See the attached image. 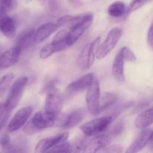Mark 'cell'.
I'll return each mask as SVG.
<instances>
[{
    "label": "cell",
    "instance_id": "cell-1",
    "mask_svg": "<svg viewBox=\"0 0 153 153\" xmlns=\"http://www.w3.org/2000/svg\"><path fill=\"white\" fill-rule=\"evenodd\" d=\"M55 117H50L44 112L35 113L32 118L23 126V131L28 135H32L46 128L55 127Z\"/></svg>",
    "mask_w": 153,
    "mask_h": 153
},
{
    "label": "cell",
    "instance_id": "cell-2",
    "mask_svg": "<svg viewBox=\"0 0 153 153\" xmlns=\"http://www.w3.org/2000/svg\"><path fill=\"white\" fill-rule=\"evenodd\" d=\"M27 82L28 78L26 76L19 78L13 82L7 94L6 101L4 102L6 110L11 112V111L18 105L22 97Z\"/></svg>",
    "mask_w": 153,
    "mask_h": 153
},
{
    "label": "cell",
    "instance_id": "cell-3",
    "mask_svg": "<svg viewBox=\"0 0 153 153\" xmlns=\"http://www.w3.org/2000/svg\"><path fill=\"white\" fill-rule=\"evenodd\" d=\"M46 97L44 103V113L50 117H55L61 113L63 107V100L61 94L52 84L46 88Z\"/></svg>",
    "mask_w": 153,
    "mask_h": 153
},
{
    "label": "cell",
    "instance_id": "cell-4",
    "mask_svg": "<svg viewBox=\"0 0 153 153\" xmlns=\"http://www.w3.org/2000/svg\"><path fill=\"white\" fill-rule=\"evenodd\" d=\"M114 120L111 115L97 117L84 123L80 128L87 137H94L105 131Z\"/></svg>",
    "mask_w": 153,
    "mask_h": 153
},
{
    "label": "cell",
    "instance_id": "cell-5",
    "mask_svg": "<svg viewBox=\"0 0 153 153\" xmlns=\"http://www.w3.org/2000/svg\"><path fill=\"white\" fill-rule=\"evenodd\" d=\"M101 37H98L91 43H88L84 47L77 58V64L79 68L87 70L93 65L97 57V50L100 44Z\"/></svg>",
    "mask_w": 153,
    "mask_h": 153
},
{
    "label": "cell",
    "instance_id": "cell-6",
    "mask_svg": "<svg viewBox=\"0 0 153 153\" xmlns=\"http://www.w3.org/2000/svg\"><path fill=\"white\" fill-rule=\"evenodd\" d=\"M100 87L98 80L94 78L91 85L88 88V92L85 96L87 108L88 111L94 116L100 114Z\"/></svg>",
    "mask_w": 153,
    "mask_h": 153
},
{
    "label": "cell",
    "instance_id": "cell-7",
    "mask_svg": "<svg viewBox=\"0 0 153 153\" xmlns=\"http://www.w3.org/2000/svg\"><path fill=\"white\" fill-rule=\"evenodd\" d=\"M122 36V30L120 28H114L108 34L105 40L102 44H100L97 50V57L102 59L107 56L116 46L117 43Z\"/></svg>",
    "mask_w": 153,
    "mask_h": 153
},
{
    "label": "cell",
    "instance_id": "cell-8",
    "mask_svg": "<svg viewBox=\"0 0 153 153\" xmlns=\"http://www.w3.org/2000/svg\"><path fill=\"white\" fill-rule=\"evenodd\" d=\"M94 20V16L91 13H85L83 19L79 23L70 28L67 36V44L71 46L83 35L85 31L91 26Z\"/></svg>",
    "mask_w": 153,
    "mask_h": 153
},
{
    "label": "cell",
    "instance_id": "cell-9",
    "mask_svg": "<svg viewBox=\"0 0 153 153\" xmlns=\"http://www.w3.org/2000/svg\"><path fill=\"white\" fill-rule=\"evenodd\" d=\"M32 112L33 108L31 106H26L19 109L8 123L7 130L10 132H14L22 128L29 119Z\"/></svg>",
    "mask_w": 153,
    "mask_h": 153
},
{
    "label": "cell",
    "instance_id": "cell-10",
    "mask_svg": "<svg viewBox=\"0 0 153 153\" xmlns=\"http://www.w3.org/2000/svg\"><path fill=\"white\" fill-rule=\"evenodd\" d=\"M69 137L68 131H64V132L58 134L53 137H47V138L42 139L41 140L37 143L36 145L35 150L36 153H43L49 152L50 149H52L54 146L63 143V142L67 141Z\"/></svg>",
    "mask_w": 153,
    "mask_h": 153
},
{
    "label": "cell",
    "instance_id": "cell-11",
    "mask_svg": "<svg viewBox=\"0 0 153 153\" xmlns=\"http://www.w3.org/2000/svg\"><path fill=\"white\" fill-rule=\"evenodd\" d=\"M150 143L151 146L152 144V131L151 129L145 128L142 132L137 136L134 142L127 148L126 150V153L137 152L143 149L146 145Z\"/></svg>",
    "mask_w": 153,
    "mask_h": 153
},
{
    "label": "cell",
    "instance_id": "cell-12",
    "mask_svg": "<svg viewBox=\"0 0 153 153\" xmlns=\"http://www.w3.org/2000/svg\"><path fill=\"white\" fill-rule=\"evenodd\" d=\"M112 140L110 134H98L93 138H87L86 152H100L103 148L108 146Z\"/></svg>",
    "mask_w": 153,
    "mask_h": 153
},
{
    "label": "cell",
    "instance_id": "cell-13",
    "mask_svg": "<svg viewBox=\"0 0 153 153\" xmlns=\"http://www.w3.org/2000/svg\"><path fill=\"white\" fill-rule=\"evenodd\" d=\"M22 52L20 48L15 45L0 55V70L8 68L18 62Z\"/></svg>",
    "mask_w": 153,
    "mask_h": 153
},
{
    "label": "cell",
    "instance_id": "cell-14",
    "mask_svg": "<svg viewBox=\"0 0 153 153\" xmlns=\"http://www.w3.org/2000/svg\"><path fill=\"white\" fill-rule=\"evenodd\" d=\"M94 79V73H88L84 76H81L76 81H73V82L67 86V91L69 93H79L87 90L91 85L92 81Z\"/></svg>",
    "mask_w": 153,
    "mask_h": 153
},
{
    "label": "cell",
    "instance_id": "cell-15",
    "mask_svg": "<svg viewBox=\"0 0 153 153\" xmlns=\"http://www.w3.org/2000/svg\"><path fill=\"white\" fill-rule=\"evenodd\" d=\"M58 25L54 22H46L43 24L34 32V41L35 43H40L50 37L58 30Z\"/></svg>",
    "mask_w": 153,
    "mask_h": 153
},
{
    "label": "cell",
    "instance_id": "cell-16",
    "mask_svg": "<svg viewBox=\"0 0 153 153\" xmlns=\"http://www.w3.org/2000/svg\"><path fill=\"white\" fill-rule=\"evenodd\" d=\"M0 32L8 39H13L16 36L14 21L6 14L0 16Z\"/></svg>",
    "mask_w": 153,
    "mask_h": 153
},
{
    "label": "cell",
    "instance_id": "cell-17",
    "mask_svg": "<svg viewBox=\"0 0 153 153\" xmlns=\"http://www.w3.org/2000/svg\"><path fill=\"white\" fill-rule=\"evenodd\" d=\"M124 61H125L123 58L120 52H119L115 57L112 66V75L116 81L119 82H123L125 81Z\"/></svg>",
    "mask_w": 153,
    "mask_h": 153
},
{
    "label": "cell",
    "instance_id": "cell-18",
    "mask_svg": "<svg viewBox=\"0 0 153 153\" xmlns=\"http://www.w3.org/2000/svg\"><path fill=\"white\" fill-rule=\"evenodd\" d=\"M152 123V108L140 112L134 120V126L138 129H145L147 128Z\"/></svg>",
    "mask_w": 153,
    "mask_h": 153
},
{
    "label": "cell",
    "instance_id": "cell-19",
    "mask_svg": "<svg viewBox=\"0 0 153 153\" xmlns=\"http://www.w3.org/2000/svg\"><path fill=\"white\" fill-rule=\"evenodd\" d=\"M86 110L85 108H79L67 114V122L63 128H70L74 127L82 122L86 115Z\"/></svg>",
    "mask_w": 153,
    "mask_h": 153
},
{
    "label": "cell",
    "instance_id": "cell-20",
    "mask_svg": "<svg viewBox=\"0 0 153 153\" xmlns=\"http://www.w3.org/2000/svg\"><path fill=\"white\" fill-rule=\"evenodd\" d=\"M34 32H35L34 29L31 28L21 33L16 39V46H19L22 51L31 46L34 43Z\"/></svg>",
    "mask_w": 153,
    "mask_h": 153
},
{
    "label": "cell",
    "instance_id": "cell-21",
    "mask_svg": "<svg viewBox=\"0 0 153 153\" xmlns=\"http://www.w3.org/2000/svg\"><path fill=\"white\" fill-rule=\"evenodd\" d=\"M85 14L79 15H64L61 16L57 21V25L58 27H66V28H73L76 25L83 19Z\"/></svg>",
    "mask_w": 153,
    "mask_h": 153
},
{
    "label": "cell",
    "instance_id": "cell-22",
    "mask_svg": "<svg viewBox=\"0 0 153 153\" xmlns=\"http://www.w3.org/2000/svg\"><path fill=\"white\" fill-rule=\"evenodd\" d=\"M67 36H68V32L66 30H60L55 34L53 40L51 42L54 45L58 52L64 50L67 47H69L67 44Z\"/></svg>",
    "mask_w": 153,
    "mask_h": 153
},
{
    "label": "cell",
    "instance_id": "cell-23",
    "mask_svg": "<svg viewBox=\"0 0 153 153\" xmlns=\"http://www.w3.org/2000/svg\"><path fill=\"white\" fill-rule=\"evenodd\" d=\"M109 16L114 18H119L127 13V7L125 3L120 1H116L111 3L108 7Z\"/></svg>",
    "mask_w": 153,
    "mask_h": 153
},
{
    "label": "cell",
    "instance_id": "cell-24",
    "mask_svg": "<svg viewBox=\"0 0 153 153\" xmlns=\"http://www.w3.org/2000/svg\"><path fill=\"white\" fill-rule=\"evenodd\" d=\"M118 100L117 94L114 93L106 92L103 94L102 97H100V113L104 111L105 110L108 109L114 105L117 102Z\"/></svg>",
    "mask_w": 153,
    "mask_h": 153
},
{
    "label": "cell",
    "instance_id": "cell-25",
    "mask_svg": "<svg viewBox=\"0 0 153 153\" xmlns=\"http://www.w3.org/2000/svg\"><path fill=\"white\" fill-rule=\"evenodd\" d=\"M14 78V74L13 73H9L0 77V98L3 97L5 94L6 91L9 88Z\"/></svg>",
    "mask_w": 153,
    "mask_h": 153
},
{
    "label": "cell",
    "instance_id": "cell-26",
    "mask_svg": "<svg viewBox=\"0 0 153 153\" xmlns=\"http://www.w3.org/2000/svg\"><path fill=\"white\" fill-rule=\"evenodd\" d=\"M57 50L54 45L52 43H48L45 46H43L40 52V58L41 59H46L49 58L54 53H56Z\"/></svg>",
    "mask_w": 153,
    "mask_h": 153
},
{
    "label": "cell",
    "instance_id": "cell-27",
    "mask_svg": "<svg viewBox=\"0 0 153 153\" xmlns=\"http://www.w3.org/2000/svg\"><path fill=\"white\" fill-rule=\"evenodd\" d=\"M10 116V111L5 109L3 102H0V131L6 125Z\"/></svg>",
    "mask_w": 153,
    "mask_h": 153
},
{
    "label": "cell",
    "instance_id": "cell-28",
    "mask_svg": "<svg viewBox=\"0 0 153 153\" xmlns=\"http://www.w3.org/2000/svg\"><path fill=\"white\" fill-rule=\"evenodd\" d=\"M49 152H73L71 143L70 142H63L57 146H54L49 150Z\"/></svg>",
    "mask_w": 153,
    "mask_h": 153
},
{
    "label": "cell",
    "instance_id": "cell-29",
    "mask_svg": "<svg viewBox=\"0 0 153 153\" xmlns=\"http://www.w3.org/2000/svg\"><path fill=\"white\" fill-rule=\"evenodd\" d=\"M134 102L130 101V102H126L123 103V104L120 105H118L117 107L115 108L113 110V111H112V113L110 114L109 115L112 116V117L114 118V120L117 119V117L119 116V115L123 111H125L126 109L128 108H130L131 106L134 105Z\"/></svg>",
    "mask_w": 153,
    "mask_h": 153
},
{
    "label": "cell",
    "instance_id": "cell-30",
    "mask_svg": "<svg viewBox=\"0 0 153 153\" xmlns=\"http://www.w3.org/2000/svg\"><path fill=\"white\" fill-rule=\"evenodd\" d=\"M150 0H132L130 3L129 6L127 8V13L130 14L132 12L135 11V10H138L143 5L147 4Z\"/></svg>",
    "mask_w": 153,
    "mask_h": 153
},
{
    "label": "cell",
    "instance_id": "cell-31",
    "mask_svg": "<svg viewBox=\"0 0 153 153\" xmlns=\"http://www.w3.org/2000/svg\"><path fill=\"white\" fill-rule=\"evenodd\" d=\"M120 52L124 61L134 62L136 61V59H137L136 58V55H134L132 50L129 47H128V46H124V47H123Z\"/></svg>",
    "mask_w": 153,
    "mask_h": 153
},
{
    "label": "cell",
    "instance_id": "cell-32",
    "mask_svg": "<svg viewBox=\"0 0 153 153\" xmlns=\"http://www.w3.org/2000/svg\"><path fill=\"white\" fill-rule=\"evenodd\" d=\"M124 130V122L122 120H120L114 126L113 128L111 131L110 135L111 137L113 136H118Z\"/></svg>",
    "mask_w": 153,
    "mask_h": 153
},
{
    "label": "cell",
    "instance_id": "cell-33",
    "mask_svg": "<svg viewBox=\"0 0 153 153\" xmlns=\"http://www.w3.org/2000/svg\"><path fill=\"white\" fill-rule=\"evenodd\" d=\"M0 145L1 147L3 148L4 151L8 152L10 149V146H11V142H10V138L9 135L7 134H4L1 139H0Z\"/></svg>",
    "mask_w": 153,
    "mask_h": 153
},
{
    "label": "cell",
    "instance_id": "cell-34",
    "mask_svg": "<svg viewBox=\"0 0 153 153\" xmlns=\"http://www.w3.org/2000/svg\"><path fill=\"white\" fill-rule=\"evenodd\" d=\"M100 152H123V148L120 145H111V146H107L103 148Z\"/></svg>",
    "mask_w": 153,
    "mask_h": 153
},
{
    "label": "cell",
    "instance_id": "cell-35",
    "mask_svg": "<svg viewBox=\"0 0 153 153\" xmlns=\"http://www.w3.org/2000/svg\"><path fill=\"white\" fill-rule=\"evenodd\" d=\"M13 4V0H0V5L7 11L11 7Z\"/></svg>",
    "mask_w": 153,
    "mask_h": 153
},
{
    "label": "cell",
    "instance_id": "cell-36",
    "mask_svg": "<svg viewBox=\"0 0 153 153\" xmlns=\"http://www.w3.org/2000/svg\"><path fill=\"white\" fill-rule=\"evenodd\" d=\"M147 43L151 48L153 46V32H152V24H151L147 34Z\"/></svg>",
    "mask_w": 153,
    "mask_h": 153
},
{
    "label": "cell",
    "instance_id": "cell-37",
    "mask_svg": "<svg viewBox=\"0 0 153 153\" xmlns=\"http://www.w3.org/2000/svg\"><path fill=\"white\" fill-rule=\"evenodd\" d=\"M30 1H32V0H26L27 2H29ZM37 1H39V3H40L41 5H43V4L45 3V1H46V0H37Z\"/></svg>",
    "mask_w": 153,
    "mask_h": 153
},
{
    "label": "cell",
    "instance_id": "cell-38",
    "mask_svg": "<svg viewBox=\"0 0 153 153\" xmlns=\"http://www.w3.org/2000/svg\"><path fill=\"white\" fill-rule=\"evenodd\" d=\"M69 1H72V0H69Z\"/></svg>",
    "mask_w": 153,
    "mask_h": 153
}]
</instances>
